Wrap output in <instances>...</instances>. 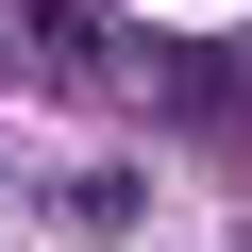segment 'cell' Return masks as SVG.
Listing matches in <instances>:
<instances>
[{
  "mask_svg": "<svg viewBox=\"0 0 252 252\" xmlns=\"http://www.w3.org/2000/svg\"><path fill=\"white\" fill-rule=\"evenodd\" d=\"M17 34H34L51 67H101V17H84V0H17Z\"/></svg>",
  "mask_w": 252,
  "mask_h": 252,
  "instance_id": "6da1fadb",
  "label": "cell"
}]
</instances>
